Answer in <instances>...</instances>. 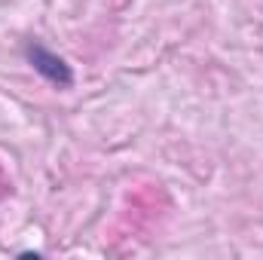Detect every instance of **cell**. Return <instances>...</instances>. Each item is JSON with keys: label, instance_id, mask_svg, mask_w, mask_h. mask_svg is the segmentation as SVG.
<instances>
[{"label": "cell", "instance_id": "cell-1", "mask_svg": "<svg viewBox=\"0 0 263 260\" xmlns=\"http://www.w3.org/2000/svg\"><path fill=\"white\" fill-rule=\"evenodd\" d=\"M28 62L31 67L40 73V77H46L49 83H55V86H70L73 83V73H70V67L65 65V59H59L55 52H49V49H43V46H28Z\"/></svg>", "mask_w": 263, "mask_h": 260}]
</instances>
